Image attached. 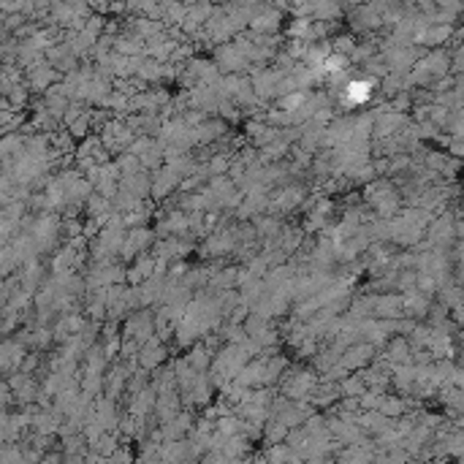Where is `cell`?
<instances>
[{
	"label": "cell",
	"instance_id": "obj_1",
	"mask_svg": "<svg viewBox=\"0 0 464 464\" xmlns=\"http://www.w3.org/2000/svg\"><path fill=\"white\" fill-rule=\"evenodd\" d=\"M372 95H375V79L356 76V79H345V85H342V103L345 106H364V103L372 101Z\"/></svg>",
	"mask_w": 464,
	"mask_h": 464
}]
</instances>
